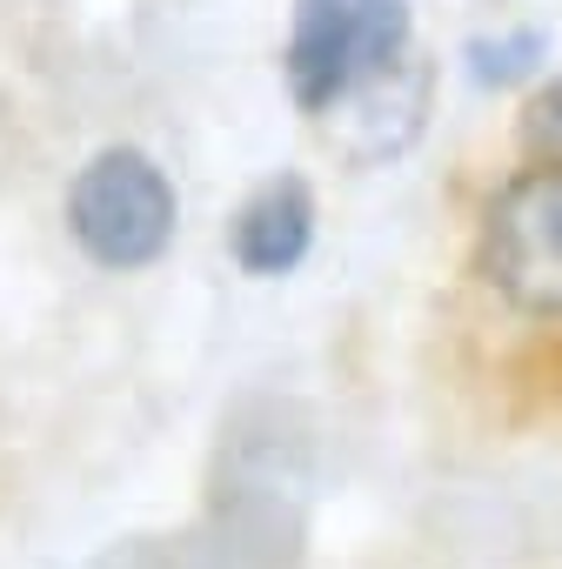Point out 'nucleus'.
Here are the masks:
<instances>
[{
    "instance_id": "f257e3e1",
    "label": "nucleus",
    "mask_w": 562,
    "mask_h": 569,
    "mask_svg": "<svg viewBox=\"0 0 562 569\" xmlns=\"http://www.w3.org/2000/svg\"><path fill=\"white\" fill-rule=\"evenodd\" d=\"M409 61V8L402 0H295V34L281 54L289 94L309 114L342 108L369 81Z\"/></svg>"
},
{
    "instance_id": "f03ea898",
    "label": "nucleus",
    "mask_w": 562,
    "mask_h": 569,
    "mask_svg": "<svg viewBox=\"0 0 562 569\" xmlns=\"http://www.w3.org/2000/svg\"><path fill=\"white\" fill-rule=\"evenodd\" d=\"M174 188L141 148H101L68 188V228L101 268H148L174 241Z\"/></svg>"
},
{
    "instance_id": "7ed1b4c3",
    "label": "nucleus",
    "mask_w": 562,
    "mask_h": 569,
    "mask_svg": "<svg viewBox=\"0 0 562 569\" xmlns=\"http://www.w3.org/2000/svg\"><path fill=\"white\" fill-rule=\"evenodd\" d=\"M482 268L515 309H562V168H535L495 194L482 228Z\"/></svg>"
},
{
    "instance_id": "20e7f679",
    "label": "nucleus",
    "mask_w": 562,
    "mask_h": 569,
    "mask_svg": "<svg viewBox=\"0 0 562 569\" xmlns=\"http://www.w3.org/2000/svg\"><path fill=\"white\" fill-rule=\"evenodd\" d=\"M315 241V201L302 181H268L234 214V261L248 274H289Z\"/></svg>"
},
{
    "instance_id": "39448f33",
    "label": "nucleus",
    "mask_w": 562,
    "mask_h": 569,
    "mask_svg": "<svg viewBox=\"0 0 562 569\" xmlns=\"http://www.w3.org/2000/svg\"><path fill=\"white\" fill-rule=\"evenodd\" d=\"M522 141L542 154V161H562V74L529 101V121H522Z\"/></svg>"
},
{
    "instance_id": "423d86ee",
    "label": "nucleus",
    "mask_w": 562,
    "mask_h": 569,
    "mask_svg": "<svg viewBox=\"0 0 562 569\" xmlns=\"http://www.w3.org/2000/svg\"><path fill=\"white\" fill-rule=\"evenodd\" d=\"M469 54H475V74H482V81H515V74L542 54V41H535V34H515V41H502V48H495V41H475Z\"/></svg>"
}]
</instances>
